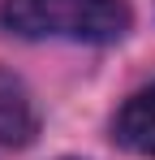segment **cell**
<instances>
[{
  "mask_svg": "<svg viewBox=\"0 0 155 160\" xmlns=\"http://www.w3.org/2000/svg\"><path fill=\"white\" fill-rule=\"evenodd\" d=\"M0 22L22 39L116 43L134 18L125 0H0Z\"/></svg>",
  "mask_w": 155,
  "mask_h": 160,
  "instance_id": "1",
  "label": "cell"
},
{
  "mask_svg": "<svg viewBox=\"0 0 155 160\" xmlns=\"http://www.w3.org/2000/svg\"><path fill=\"white\" fill-rule=\"evenodd\" d=\"M112 138L134 156H155V78L121 104L112 117Z\"/></svg>",
  "mask_w": 155,
  "mask_h": 160,
  "instance_id": "2",
  "label": "cell"
},
{
  "mask_svg": "<svg viewBox=\"0 0 155 160\" xmlns=\"http://www.w3.org/2000/svg\"><path fill=\"white\" fill-rule=\"evenodd\" d=\"M35 134H39V108L26 82L0 69V147H26Z\"/></svg>",
  "mask_w": 155,
  "mask_h": 160,
  "instance_id": "3",
  "label": "cell"
}]
</instances>
